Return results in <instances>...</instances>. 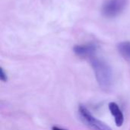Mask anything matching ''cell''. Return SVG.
Returning <instances> with one entry per match:
<instances>
[{
    "label": "cell",
    "mask_w": 130,
    "mask_h": 130,
    "mask_svg": "<svg viewBox=\"0 0 130 130\" xmlns=\"http://www.w3.org/2000/svg\"><path fill=\"white\" fill-rule=\"evenodd\" d=\"M90 59L96 79L99 85L104 90L110 89L112 87L113 82V71L111 67L106 61L99 57H96L95 56Z\"/></svg>",
    "instance_id": "6da1fadb"
},
{
    "label": "cell",
    "mask_w": 130,
    "mask_h": 130,
    "mask_svg": "<svg viewBox=\"0 0 130 130\" xmlns=\"http://www.w3.org/2000/svg\"><path fill=\"white\" fill-rule=\"evenodd\" d=\"M78 113L82 121L90 129L93 130H112L105 123L95 118L85 106L80 105Z\"/></svg>",
    "instance_id": "7a4b0ae2"
},
{
    "label": "cell",
    "mask_w": 130,
    "mask_h": 130,
    "mask_svg": "<svg viewBox=\"0 0 130 130\" xmlns=\"http://www.w3.org/2000/svg\"><path fill=\"white\" fill-rule=\"evenodd\" d=\"M127 0H107L102 5V14L108 18L119 16L126 8Z\"/></svg>",
    "instance_id": "3957f363"
},
{
    "label": "cell",
    "mask_w": 130,
    "mask_h": 130,
    "mask_svg": "<svg viewBox=\"0 0 130 130\" xmlns=\"http://www.w3.org/2000/svg\"><path fill=\"white\" fill-rule=\"evenodd\" d=\"M75 53L80 57H89L91 58L95 55L97 47L94 44L86 45H77L74 47Z\"/></svg>",
    "instance_id": "277c9868"
},
{
    "label": "cell",
    "mask_w": 130,
    "mask_h": 130,
    "mask_svg": "<svg viewBox=\"0 0 130 130\" xmlns=\"http://www.w3.org/2000/svg\"><path fill=\"white\" fill-rule=\"evenodd\" d=\"M109 109L111 114L114 117L116 125L118 127L122 126L124 123V115L122 110H120V107L118 106V104H116L115 102H111L109 104Z\"/></svg>",
    "instance_id": "5b68a950"
},
{
    "label": "cell",
    "mask_w": 130,
    "mask_h": 130,
    "mask_svg": "<svg viewBox=\"0 0 130 130\" xmlns=\"http://www.w3.org/2000/svg\"><path fill=\"white\" fill-rule=\"evenodd\" d=\"M118 50L120 54L126 59H130V42H122L118 45Z\"/></svg>",
    "instance_id": "8992f818"
},
{
    "label": "cell",
    "mask_w": 130,
    "mask_h": 130,
    "mask_svg": "<svg viewBox=\"0 0 130 130\" xmlns=\"http://www.w3.org/2000/svg\"><path fill=\"white\" fill-rule=\"evenodd\" d=\"M0 79L2 82H5L8 81V78H7V75L6 73L4 72L3 69L2 68H0Z\"/></svg>",
    "instance_id": "52a82bcc"
},
{
    "label": "cell",
    "mask_w": 130,
    "mask_h": 130,
    "mask_svg": "<svg viewBox=\"0 0 130 130\" xmlns=\"http://www.w3.org/2000/svg\"><path fill=\"white\" fill-rule=\"evenodd\" d=\"M52 130H66V129H61V128H59V127H57V126H53V127L52 128Z\"/></svg>",
    "instance_id": "ba28073f"
}]
</instances>
